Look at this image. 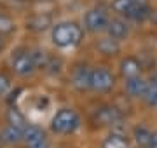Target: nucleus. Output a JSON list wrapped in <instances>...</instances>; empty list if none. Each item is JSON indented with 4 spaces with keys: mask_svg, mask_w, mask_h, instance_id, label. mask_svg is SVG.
<instances>
[{
    "mask_svg": "<svg viewBox=\"0 0 157 148\" xmlns=\"http://www.w3.org/2000/svg\"><path fill=\"white\" fill-rule=\"evenodd\" d=\"M101 148H129V143L124 134L112 132L110 136L105 138V141L101 143Z\"/></svg>",
    "mask_w": 157,
    "mask_h": 148,
    "instance_id": "15",
    "label": "nucleus"
},
{
    "mask_svg": "<svg viewBox=\"0 0 157 148\" xmlns=\"http://www.w3.org/2000/svg\"><path fill=\"white\" fill-rule=\"evenodd\" d=\"M72 86L77 91H87L91 87V68L87 65H77L72 70Z\"/></svg>",
    "mask_w": 157,
    "mask_h": 148,
    "instance_id": "6",
    "label": "nucleus"
},
{
    "mask_svg": "<svg viewBox=\"0 0 157 148\" xmlns=\"http://www.w3.org/2000/svg\"><path fill=\"white\" fill-rule=\"evenodd\" d=\"M119 72L124 79H133V77H140L141 75V63L136 59L135 56H128L124 57L121 65H119Z\"/></svg>",
    "mask_w": 157,
    "mask_h": 148,
    "instance_id": "9",
    "label": "nucleus"
},
{
    "mask_svg": "<svg viewBox=\"0 0 157 148\" xmlns=\"http://www.w3.org/2000/svg\"><path fill=\"white\" fill-rule=\"evenodd\" d=\"M150 16H152L150 7L147 6V4H136V6L133 7V11L129 12L128 19H133V21H145V19H148Z\"/></svg>",
    "mask_w": 157,
    "mask_h": 148,
    "instance_id": "17",
    "label": "nucleus"
},
{
    "mask_svg": "<svg viewBox=\"0 0 157 148\" xmlns=\"http://www.w3.org/2000/svg\"><path fill=\"white\" fill-rule=\"evenodd\" d=\"M133 136H135V141L138 145V148H148L154 132L148 127H145V125H136L135 131H133Z\"/></svg>",
    "mask_w": 157,
    "mask_h": 148,
    "instance_id": "12",
    "label": "nucleus"
},
{
    "mask_svg": "<svg viewBox=\"0 0 157 148\" xmlns=\"http://www.w3.org/2000/svg\"><path fill=\"white\" fill-rule=\"evenodd\" d=\"M16 30V23L12 21V17L6 16V14H0V35H11Z\"/></svg>",
    "mask_w": 157,
    "mask_h": 148,
    "instance_id": "21",
    "label": "nucleus"
},
{
    "mask_svg": "<svg viewBox=\"0 0 157 148\" xmlns=\"http://www.w3.org/2000/svg\"><path fill=\"white\" fill-rule=\"evenodd\" d=\"M47 26H51V16H42V14H37L26 23V28L33 30V31H42Z\"/></svg>",
    "mask_w": 157,
    "mask_h": 148,
    "instance_id": "18",
    "label": "nucleus"
},
{
    "mask_svg": "<svg viewBox=\"0 0 157 148\" xmlns=\"http://www.w3.org/2000/svg\"><path fill=\"white\" fill-rule=\"evenodd\" d=\"M80 125V117L72 108H61L51 120V131L56 134H72Z\"/></svg>",
    "mask_w": 157,
    "mask_h": 148,
    "instance_id": "2",
    "label": "nucleus"
},
{
    "mask_svg": "<svg viewBox=\"0 0 157 148\" xmlns=\"http://www.w3.org/2000/svg\"><path fill=\"white\" fill-rule=\"evenodd\" d=\"M11 68L17 77H30L37 70L32 52L26 49H17L11 57Z\"/></svg>",
    "mask_w": 157,
    "mask_h": 148,
    "instance_id": "5",
    "label": "nucleus"
},
{
    "mask_svg": "<svg viewBox=\"0 0 157 148\" xmlns=\"http://www.w3.org/2000/svg\"><path fill=\"white\" fill-rule=\"evenodd\" d=\"M143 99L150 106H155L157 108V75L148 82V87H147V92H145V96H143Z\"/></svg>",
    "mask_w": 157,
    "mask_h": 148,
    "instance_id": "20",
    "label": "nucleus"
},
{
    "mask_svg": "<svg viewBox=\"0 0 157 148\" xmlns=\"http://www.w3.org/2000/svg\"><path fill=\"white\" fill-rule=\"evenodd\" d=\"M133 4H145V0H131Z\"/></svg>",
    "mask_w": 157,
    "mask_h": 148,
    "instance_id": "26",
    "label": "nucleus"
},
{
    "mask_svg": "<svg viewBox=\"0 0 157 148\" xmlns=\"http://www.w3.org/2000/svg\"><path fill=\"white\" fill-rule=\"evenodd\" d=\"M23 139V129H17V127H12V125H7L4 131L0 132V141L6 143V145H16Z\"/></svg>",
    "mask_w": 157,
    "mask_h": 148,
    "instance_id": "13",
    "label": "nucleus"
},
{
    "mask_svg": "<svg viewBox=\"0 0 157 148\" xmlns=\"http://www.w3.org/2000/svg\"><path fill=\"white\" fill-rule=\"evenodd\" d=\"M96 49L103 54V56H108L112 57L115 56V54H119L121 52V44H119L117 40L110 39V37H107V39H101L98 44H96Z\"/></svg>",
    "mask_w": 157,
    "mask_h": 148,
    "instance_id": "11",
    "label": "nucleus"
},
{
    "mask_svg": "<svg viewBox=\"0 0 157 148\" xmlns=\"http://www.w3.org/2000/svg\"><path fill=\"white\" fill-rule=\"evenodd\" d=\"M45 138V132L40 129L39 125H33V124H28L25 129H23V139L30 145H33V143L40 141V139H44Z\"/></svg>",
    "mask_w": 157,
    "mask_h": 148,
    "instance_id": "14",
    "label": "nucleus"
},
{
    "mask_svg": "<svg viewBox=\"0 0 157 148\" xmlns=\"http://www.w3.org/2000/svg\"><path fill=\"white\" fill-rule=\"evenodd\" d=\"M115 86V75L105 66L91 70V87L94 92H110Z\"/></svg>",
    "mask_w": 157,
    "mask_h": 148,
    "instance_id": "4",
    "label": "nucleus"
},
{
    "mask_svg": "<svg viewBox=\"0 0 157 148\" xmlns=\"http://www.w3.org/2000/svg\"><path fill=\"white\" fill-rule=\"evenodd\" d=\"M28 148H51V145H49V141H47V138H44V139H40V141L30 145Z\"/></svg>",
    "mask_w": 157,
    "mask_h": 148,
    "instance_id": "23",
    "label": "nucleus"
},
{
    "mask_svg": "<svg viewBox=\"0 0 157 148\" xmlns=\"http://www.w3.org/2000/svg\"><path fill=\"white\" fill-rule=\"evenodd\" d=\"M148 148H157V132H154V136H152V139H150Z\"/></svg>",
    "mask_w": 157,
    "mask_h": 148,
    "instance_id": "24",
    "label": "nucleus"
},
{
    "mask_svg": "<svg viewBox=\"0 0 157 148\" xmlns=\"http://www.w3.org/2000/svg\"><path fill=\"white\" fill-rule=\"evenodd\" d=\"M84 39V30L75 21H61V23L52 24L51 30V40L52 44L59 49L78 46Z\"/></svg>",
    "mask_w": 157,
    "mask_h": 148,
    "instance_id": "1",
    "label": "nucleus"
},
{
    "mask_svg": "<svg viewBox=\"0 0 157 148\" xmlns=\"http://www.w3.org/2000/svg\"><path fill=\"white\" fill-rule=\"evenodd\" d=\"M9 89H11V80L7 79L4 73H0V96H4Z\"/></svg>",
    "mask_w": 157,
    "mask_h": 148,
    "instance_id": "22",
    "label": "nucleus"
},
{
    "mask_svg": "<svg viewBox=\"0 0 157 148\" xmlns=\"http://www.w3.org/2000/svg\"><path fill=\"white\" fill-rule=\"evenodd\" d=\"M4 47H6V42H4V37L0 35V52L4 51Z\"/></svg>",
    "mask_w": 157,
    "mask_h": 148,
    "instance_id": "25",
    "label": "nucleus"
},
{
    "mask_svg": "<svg viewBox=\"0 0 157 148\" xmlns=\"http://www.w3.org/2000/svg\"><path fill=\"white\" fill-rule=\"evenodd\" d=\"M108 23H110V16L103 7H93L84 14V30L89 33L107 31Z\"/></svg>",
    "mask_w": 157,
    "mask_h": 148,
    "instance_id": "3",
    "label": "nucleus"
},
{
    "mask_svg": "<svg viewBox=\"0 0 157 148\" xmlns=\"http://www.w3.org/2000/svg\"><path fill=\"white\" fill-rule=\"evenodd\" d=\"M107 33H108L110 39L117 40V42L128 39V35H129L128 21L122 19V17H113V19H110V23H108V26H107Z\"/></svg>",
    "mask_w": 157,
    "mask_h": 148,
    "instance_id": "8",
    "label": "nucleus"
},
{
    "mask_svg": "<svg viewBox=\"0 0 157 148\" xmlns=\"http://www.w3.org/2000/svg\"><path fill=\"white\" fill-rule=\"evenodd\" d=\"M94 120L100 125H115L122 120V113L115 106H101L94 112Z\"/></svg>",
    "mask_w": 157,
    "mask_h": 148,
    "instance_id": "7",
    "label": "nucleus"
},
{
    "mask_svg": "<svg viewBox=\"0 0 157 148\" xmlns=\"http://www.w3.org/2000/svg\"><path fill=\"white\" fill-rule=\"evenodd\" d=\"M147 87H148V82L141 75L126 80V91L131 98H143L147 92Z\"/></svg>",
    "mask_w": 157,
    "mask_h": 148,
    "instance_id": "10",
    "label": "nucleus"
},
{
    "mask_svg": "<svg viewBox=\"0 0 157 148\" xmlns=\"http://www.w3.org/2000/svg\"><path fill=\"white\" fill-rule=\"evenodd\" d=\"M6 117H7V124L12 125V127H17V129H25V127L28 125V124H26V119H25V115H23L17 108H14V106L7 110V115H6Z\"/></svg>",
    "mask_w": 157,
    "mask_h": 148,
    "instance_id": "16",
    "label": "nucleus"
},
{
    "mask_svg": "<svg viewBox=\"0 0 157 148\" xmlns=\"http://www.w3.org/2000/svg\"><path fill=\"white\" fill-rule=\"evenodd\" d=\"M135 6L136 4H133L131 0H113L112 2V9L117 12L119 16H124V17L129 16V12L133 11Z\"/></svg>",
    "mask_w": 157,
    "mask_h": 148,
    "instance_id": "19",
    "label": "nucleus"
}]
</instances>
